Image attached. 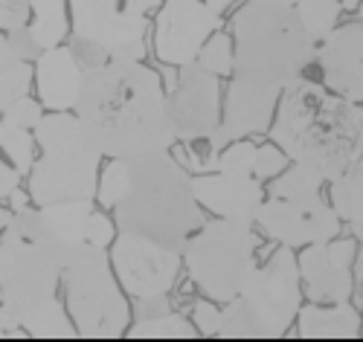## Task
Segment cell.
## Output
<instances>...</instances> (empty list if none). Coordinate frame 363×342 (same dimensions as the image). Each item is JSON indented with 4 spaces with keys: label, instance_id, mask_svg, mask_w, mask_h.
Listing matches in <instances>:
<instances>
[{
    "label": "cell",
    "instance_id": "cell-1",
    "mask_svg": "<svg viewBox=\"0 0 363 342\" xmlns=\"http://www.w3.org/2000/svg\"><path fill=\"white\" fill-rule=\"evenodd\" d=\"M73 110L108 160L169 151L177 142L166 113L163 81L143 61L111 58L84 70Z\"/></svg>",
    "mask_w": 363,
    "mask_h": 342
},
{
    "label": "cell",
    "instance_id": "cell-2",
    "mask_svg": "<svg viewBox=\"0 0 363 342\" xmlns=\"http://www.w3.org/2000/svg\"><path fill=\"white\" fill-rule=\"evenodd\" d=\"M270 139L291 163L331 183L363 154V105L296 79L282 90Z\"/></svg>",
    "mask_w": 363,
    "mask_h": 342
},
{
    "label": "cell",
    "instance_id": "cell-3",
    "mask_svg": "<svg viewBox=\"0 0 363 342\" xmlns=\"http://www.w3.org/2000/svg\"><path fill=\"white\" fill-rule=\"evenodd\" d=\"M113 215L119 232L145 235L180 253L203 224L192 177L169 151L125 160V186L113 203Z\"/></svg>",
    "mask_w": 363,
    "mask_h": 342
},
{
    "label": "cell",
    "instance_id": "cell-4",
    "mask_svg": "<svg viewBox=\"0 0 363 342\" xmlns=\"http://www.w3.org/2000/svg\"><path fill=\"white\" fill-rule=\"evenodd\" d=\"M233 35L235 76L279 93L302 79V70L317 58V41L306 33L296 6L247 0L233 18Z\"/></svg>",
    "mask_w": 363,
    "mask_h": 342
},
{
    "label": "cell",
    "instance_id": "cell-5",
    "mask_svg": "<svg viewBox=\"0 0 363 342\" xmlns=\"http://www.w3.org/2000/svg\"><path fill=\"white\" fill-rule=\"evenodd\" d=\"M41 157L29 169V200L50 206L62 200H96L102 151L70 110H50L35 125Z\"/></svg>",
    "mask_w": 363,
    "mask_h": 342
},
{
    "label": "cell",
    "instance_id": "cell-6",
    "mask_svg": "<svg viewBox=\"0 0 363 342\" xmlns=\"http://www.w3.org/2000/svg\"><path fill=\"white\" fill-rule=\"evenodd\" d=\"M302 285L291 246H279L264 267H256L245 287L221 310L218 336H282L299 314Z\"/></svg>",
    "mask_w": 363,
    "mask_h": 342
},
{
    "label": "cell",
    "instance_id": "cell-7",
    "mask_svg": "<svg viewBox=\"0 0 363 342\" xmlns=\"http://www.w3.org/2000/svg\"><path fill=\"white\" fill-rule=\"evenodd\" d=\"M62 285V264L38 241L23 209L0 232V304L9 319L23 328L29 317L55 299ZM23 334V331H21Z\"/></svg>",
    "mask_w": 363,
    "mask_h": 342
},
{
    "label": "cell",
    "instance_id": "cell-8",
    "mask_svg": "<svg viewBox=\"0 0 363 342\" xmlns=\"http://www.w3.org/2000/svg\"><path fill=\"white\" fill-rule=\"evenodd\" d=\"M73 12V52L90 70L111 58L140 61L148 15L163 0H67Z\"/></svg>",
    "mask_w": 363,
    "mask_h": 342
},
{
    "label": "cell",
    "instance_id": "cell-9",
    "mask_svg": "<svg viewBox=\"0 0 363 342\" xmlns=\"http://www.w3.org/2000/svg\"><path fill=\"white\" fill-rule=\"evenodd\" d=\"M259 238L253 232V224L238 221H218L201 224L195 235H189L184 246V261L189 267L192 282L203 290L213 302H230L245 287L256 264Z\"/></svg>",
    "mask_w": 363,
    "mask_h": 342
},
{
    "label": "cell",
    "instance_id": "cell-10",
    "mask_svg": "<svg viewBox=\"0 0 363 342\" xmlns=\"http://www.w3.org/2000/svg\"><path fill=\"white\" fill-rule=\"evenodd\" d=\"M62 285L79 336L113 339L128 331L131 307L116 285L105 246H84L76 253L62 270Z\"/></svg>",
    "mask_w": 363,
    "mask_h": 342
},
{
    "label": "cell",
    "instance_id": "cell-11",
    "mask_svg": "<svg viewBox=\"0 0 363 342\" xmlns=\"http://www.w3.org/2000/svg\"><path fill=\"white\" fill-rule=\"evenodd\" d=\"M111 267L123 290L134 299L166 296L180 273V250L145 235L119 232L111 241Z\"/></svg>",
    "mask_w": 363,
    "mask_h": 342
},
{
    "label": "cell",
    "instance_id": "cell-12",
    "mask_svg": "<svg viewBox=\"0 0 363 342\" xmlns=\"http://www.w3.org/2000/svg\"><path fill=\"white\" fill-rule=\"evenodd\" d=\"M169 125L177 142L209 137L221 122V84L218 76L206 73L198 61L180 67L172 96H166Z\"/></svg>",
    "mask_w": 363,
    "mask_h": 342
},
{
    "label": "cell",
    "instance_id": "cell-13",
    "mask_svg": "<svg viewBox=\"0 0 363 342\" xmlns=\"http://www.w3.org/2000/svg\"><path fill=\"white\" fill-rule=\"evenodd\" d=\"M259 229L282 246H308L337 238L340 217L320 198H267L256 212Z\"/></svg>",
    "mask_w": 363,
    "mask_h": 342
},
{
    "label": "cell",
    "instance_id": "cell-14",
    "mask_svg": "<svg viewBox=\"0 0 363 342\" xmlns=\"http://www.w3.org/2000/svg\"><path fill=\"white\" fill-rule=\"evenodd\" d=\"M221 29V15L203 0H166L155 21V55L169 67L198 58L206 38Z\"/></svg>",
    "mask_w": 363,
    "mask_h": 342
},
{
    "label": "cell",
    "instance_id": "cell-15",
    "mask_svg": "<svg viewBox=\"0 0 363 342\" xmlns=\"http://www.w3.org/2000/svg\"><path fill=\"white\" fill-rule=\"evenodd\" d=\"M357 253L354 238H328L308 244L296 258L299 282L306 285V296L317 304L349 302L354 293L352 264Z\"/></svg>",
    "mask_w": 363,
    "mask_h": 342
},
{
    "label": "cell",
    "instance_id": "cell-16",
    "mask_svg": "<svg viewBox=\"0 0 363 342\" xmlns=\"http://www.w3.org/2000/svg\"><path fill=\"white\" fill-rule=\"evenodd\" d=\"M282 93L274 87H262L247 79H233L227 87V99H224V113L218 128L209 134L213 145L221 151L233 139H247L253 134H264L274 122L277 102Z\"/></svg>",
    "mask_w": 363,
    "mask_h": 342
},
{
    "label": "cell",
    "instance_id": "cell-17",
    "mask_svg": "<svg viewBox=\"0 0 363 342\" xmlns=\"http://www.w3.org/2000/svg\"><path fill=\"white\" fill-rule=\"evenodd\" d=\"M317 61L331 93L363 102V21L331 29L325 41L317 44Z\"/></svg>",
    "mask_w": 363,
    "mask_h": 342
},
{
    "label": "cell",
    "instance_id": "cell-18",
    "mask_svg": "<svg viewBox=\"0 0 363 342\" xmlns=\"http://www.w3.org/2000/svg\"><path fill=\"white\" fill-rule=\"evenodd\" d=\"M192 192L201 209H209L213 215H221L227 221H238V224H256V212L264 200L262 180L230 171L192 177Z\"/></svg>",
    "mask_w": 363,
    "mask_h": 342
},
{
    "label": "cell",
    "instance_id": "cell-19",
    "mask_svg": "<svg viewBox=\"0 0 363 342\" xmlns=\"http://www.w3.org/2000/svg\"><path fill=\"white\" fill-rule=\"evenodd\" d=\"M84 67L76 58L73 47L55 44L50 50H41L35 58V90L38 102L47 110H73L79 90H82Z\"/></svg>",
    "mask_w": 363,
    "mask_h": 342
},
{
    "label": "cell",
    "instance_id": "cell-20",
    "mask_svg": "<svg viewBox=\"0 0 363 342\" xmlns=\"http://www.w3.org/2000/svg\"><path fill=\"white\" fill-rule=\"evenodd\" d=\"M299 336L306 339H323V336H340L354 339L360 334V317L349 302H335L331 307H320L317 302L311 307H299L296 314Z\"/></svg>",
    "mask_w": 363,
    "mask_h": 342
},
{
    "label": "cell",
    "instance_id": "cell-21",
    "mask_svg": "<svg viewBox=\"0 0 363 342\" xmlns=\"http://www.w3.org/2000/svg\"><path fill=\"white\" fill-rule=\"evenodd\" d=\"M331 206L340 221L352 227V235L363 244V154L337 180H331Z\"/></svg>",
    "mask_w": 363,
    "mask_h": 342
},
{
    "label": "cell",
    "instance_id": "cell-22",
    "mask_svg": "<svg viewBox=\"0 0 363 342\" xmlns=\"http://www.w3.org/2000/svg\"><path fill=\"white\" fill-rule=\"evenodd\" d=\"M33 61L23 58L9 35L0 29V113L33 90Z\"/></svg>",
    "mask_w": 363,
    "mask_h": 342
},
{
    "label": "cell",
    "instance_id": "cell-23",
    "mask_svg": "<svg viewBox=\"0 0 363 342\" xmlns=\"http://www.w3.org/2000/svg\"><path fill=\"white\" fill-rule=\"evenodd\" d=\"M29 18L26 35L38 50H50L67 38V0H29Z\"/></svg>",
    "mask_w": 363,
    "mask_h": 342
},
{
    "label": "cell",
    "instance_id": "cell-24",
    "mask_svg": "<svg viewBox=\"0 0 363 342\" xmlns=\"http://www.w3.org/2000/svg\"><path fill=\"white\" fill-rule=\"evenodd\" d=\"M35 137L29 128H21V125H12V122L0 119V151L9 157V163L15 166V171L23 177L29 174L35 163Z\"/></svg>",
    "mask_w": 363,
    "mask_h": 342
},
{
    "label": "cell",
    "instance_id": "cell-25",
    "mask_svg": "<svg viewBox=\"0 0 363 342\" xmlns=\"http://www.w3.org/2000/svg\"><path fill=\"white\" fill-rule=\"evenodd\" d=\"M340 0H296V15L306 26V33L320 44L335 29L340 18Z\"/></svg>",
    "mask_w": 363,
    "mask_h": 342
},
{
    "label": "cell",
    "instance_id": "cell-26",
    "mask_svg": "<svg viewBox=\"0 0 363 342\" xmlns=\"http://www.w3.org/2000/svg\"><path fill=\"white\" fill-rule=\"evenodd\" d=\"M21 331L26 336H65V339L79 336L73 319L67 317V310L58 304V299H52L47 307H41L35 317H29Z\"/></svg>",
    "mask_w": 363,
    "mask_h": 342
},
{
    "label": "cell",
    "instance_id": "cell-27",
    "mask_svg": "<svg viewBox=\"0 0 363 342\" xmlns=\"http://www.w3.org/2000/svg\"><path fill=\"white\" fill-rule=\"evenodd\" d=\"M128 336L134 339H145V336H180V339H189L198 334V328L186 319L174 314V310H163L157 317H145V319H137L131 331H125Z\"/></svg>",
    "mask_w": 363,
    "mask_h": 342
},
{
    "label": "cell",
    "instance_id": "cell-28",
    "mask_svg": "<svg viewBox=\"0 0 363 342\" xmlns=\"http://www.w3.org/2000/svg\"><path fill=\"white\" fill-rule=\"evenodd\" d=\"M320 189H323V180L294 163V169L282 171L270 183L267 192L270 198H320Z\"/></svg>",
    "mask_w": 363,
    "mask_h": 342
},
{
    "label": "cell",
    "instance_id": "cell-29",
    "mask_svg": "<svg viewBox=\"0 0 363 342\" xmlns=\"http://www.w3.org/2000/svg\"><path fill=\"white\" fill-rule=\"evenodd\" d=\"M195 61L213 76H230L233 73V41H230V35L213 33L206 38V44L201 47Z\"/></svg>",
    "mask_w": 363,
    "mask_h": 342
},
{
    "label": "cell",
    "instance_id": "cell-30",
    "mask_svg": "<svg viewBox=\"0 0 363 342\" xmlns=\"http://www.w3.org/2000/svg\"><path fill=\"white\" fill-rule=\"evenodd\" d=\"M256 151H259V145H253V142L233 139V142H227V145L218 151L216 169H218V171H230V174H250V177H253Z\"/></svg>",
    "mask_w": 363,
    "mask_h": 342
},
{
    "label": "cell",
    "instance_id": "cell-31",
    "mask_svg": "<svg viewBox=\"0 0 363 342\" xmlns=\"http://www.w3.org/2000/svg\"><path fill=\"white\" fill-rule=\"evenodd\" d=\"M41 116H44V105L38 99L29 96V93H26V96H21L18 102H12L4 110V119L6 122H12V125H21V128H29V131H35Z\"/></svg>",
    "mask_w": 363,
    "mask_h": 342
},
{
    "label": "cell",
    "instance_id": "cell-32",
    "mask_svg": "<svg viewBox=\"0 0 363 342\" xmlns=\"http://www.w3.org/2000/svg\"><path fill=\"white\" fill-rule=\"evenodd\" d=\"M184 154H186L189 169H195V171H209V169H216V160H218V148L213 145V139H209V137L184 142Z\"/></svg>",
    "mask_w": 363,
    "mask_h": 342
},
{
    "label": "cell",
    "instance_id": "cell-33",
    "mask_svg": "<svg viewBox=\"0 0 363 342\" xmlns=\"http://www.w3.org/2000/svg\"><path fill=\"white\" fill-rule=\"evenodd\" d=\"M288 166V157L277 148V145H259L256 151V169H253V177L256 180H270V177H277L282 169Z\"/></svg>",
    "mask_w": 363,
    "mask_h": 342
},
{
    "label": "cell",
    "instance_id": "cell-34",
    "mask_svg": "<svg viewBox=\"0 0 363 342\" xmlns=\"http://www.w3.org/2000/svg\"><path fill=\"white\" fill-rule=\"evenodd\" d=\"M29 23V0H0V29L15 33Z\"/></svg>",
    "mask_w": 363,
    "mask_h": 342
},
{
    "label": "cell",
    "instance_id": "cell-35",
    "mask_svg": "<svg viewBox=\"0 0 363 342\" xmlns=\"http://www.w3.org/2000/svg\"><path fill=\"white\" fill-rule=\"evenodd\" d=\"M192 310H195V328H198V334H203V336H218L221 310L213 307L209 302H195Z\"/></svg>",
    "mask_w": 363,
    "mask_h": 342
},
{
    "label": "cell",
    "instance_id": "cell-36",
    "mask_svg": "<svg viewBox=\"0 0 363 342\" xmlns=\"http://www.w3.org/2000/svg\"><path fill=\"white\" fill-rule=\"evenodd\" d=\"M18 186H21V174L15 171L12 163H6L4 157H0V198H9Z\"/></svg>",
    "mask_w": 363,
    "mask_h": 342
},
{
    "label": "cell",
    "instance_id": "cell-37",
    "mask_svg": "<svg viewBox=\"0 0 363 342\" xmlns=\"http://www.w3.org/2000/svg\"><path fill=\"white\" fill-rule=\"evenodd\" d=\"M15 334H21V328L9 319V314L4 310V304H0V336H15Z\"/></svg>",
    "mask_w": 363,
    "mask_h": 342
},
{
    "label": "cell",
    "instance_id": "cell-38",
    "mask_svg": "<svg viewBox=\"0 0 363 342\" xmlns=\"http://www.w3.org/2000/svg\"><path fill=\"white\" fill-rule=\"evenodd\" d=\"M203 4H206L209 9H213V12H218V15H221L227 6H233V4H235V0H203Z\"/></svg>",
    "mask_w": 363,
    "mask_h": 342
},
{
    "label": "cell",
    "instance_id": "cell-39",
    "mask_svg": "<svg viewBox=\"0 0 363 342\" xmlns=\"http://www.w3.org/2000/svg\"><path fill=\"white\" fill-rule=\"evenodd\" d=\"M12 221V212L9 209H4V206H0V232H4L6 229V224Z\"/></svg>",
    "mask_w": 363,
    "mask_h": 342
},
{
    "label": "cell",
    "instance_id": "cell-40",
    "mask_svg": "<svg viewBox=\"0 0 363 342\" xmlns=\"http://www.w3.org/2000/svg\"><path fill=\"white\" fill-rule=\"evenodd\" d=\"M256 4H270V6H296V0H256Z\"/></svg>",
    "mask_w": 363,
    "mask_h": 342
},
{
    "label": "cell",
    "instance_id": "cell-41",
    "mask_svg": "<svg viewBox=\"0 0 363 342\" xmlns=\"http://www.w3.org/2000/svg\"><path fill=\"white\" fill-rule=\"evenodd\" d=\"M340 6L343 9H357V6H363V0H340Z\"/></svg>",
    "mask_w": 363,
    "mask_h": 342
},
{
    "label": "cell",
    "instance_id": "cell-42",
    "mask_svg": "<svg viewBox=\"0 0 363 342\" xmlns=\"http://www.w3.org/2000/svg\"><path fill=\"white\" fill-rule=\"evenodd\" d=\"M357 278H360V282H363V258L357 261Z\"/></svg>",
    "mask_w": 363,
    "mask_h": 342
}]
</instances>
